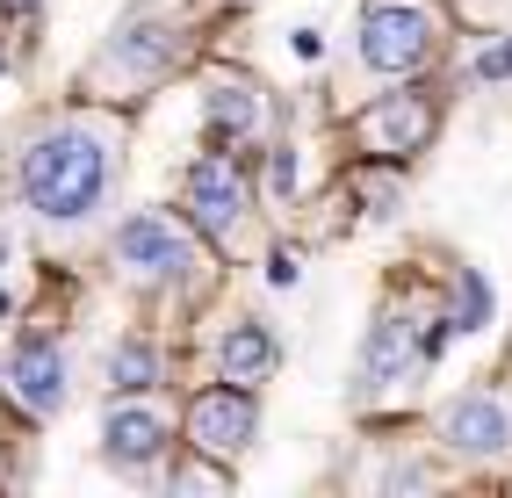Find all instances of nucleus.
<instances>
[{"instance_id": "obj_1", "label": "nucleus", "mask_w": 512, "mask_h": 498, "mask_svg": "<svg viewBox=\"0 0 512 498\" xmlns=\"http://www.w3.org/2000/svg\"><path fill=\"white\" fill-rule=\"evenodd\" d=\"M116 145H123L116 123H94V116H65V123L37 130L22 145V166H15L22 203L44 224H87L116 195V166H123Z\"/></svg>"}, {"instance_id": "obj_2", "label": "nucleus", "mask_w": 512, "mask_h": 498, "mask_svg": "<svg viewBox=\"0 0 512 498\" xmlns=\"http://www.w3.org/2000/svg\"><path fill=\"white\" fill-rule=\"evenodd\" d=\"M440 51V15L426 0H368L361 8V65L368 73H419V65Z\"/></svg>"}, {"instance_id": "obj_3", "label": "nucleus", "mask_w": 512, "mask_h": 498, "mask_svg": "<svg viewBox=\"0 0 512 498\" xmlns=\"http://www.w3.org/2000/svg\"><path fill=\"white\" fill-rule=\"evenodd\" d=\"M116 268H130L138 282H188L202 268V253H195V239H188L174 217L145 210V217H130L116 231Z\"/></svg>"}, {"instance_id": "obj_4", "label": "nucleus", "mask_w": 512, "mask_h": 498, "mask_svg": "<svg viewBox=\"0 0 512 498\" xmlns=\"http://www.w3.org/2000/svg\"><path fill=\"white\" fill-rule=\"evenodd\" d=\"M433 123H440V109H433V94H419V87H404V94H375V102L361 109V123H354V138L375 152V159H390V166H404V159H419L426 152V138H433Z\"/></svg>"}, {"instance_id": "obj_5", "label": "nucleus", "mask_w": 512, "mask_h": 498, "mask_svg": "<svg viewBox=\"0 0 512 498\" xmlns=\"http://www.w3.org/2000/svg\"><path fill=\"white\" fill-rule=\"evenodd\" d=\"M188 210L202 224V239H217V246H238V231H246V210H253V188L246 174H238L231 159H195L188 166Z\"/></svg>"}, {"instance_id": "obj_6", "label": "nucleus", "mask_w": 512, "mask_h": 498, "mask_svg": "<svg viewBox=\"0 0 512 498\" xmlns=\"http://www.w3.org/2000/svg\"><path fill=\"white\" fill-rule=\"evenodd\" d=\"M440 441L469 462H491L512 448V390L484 383V390H462L448 412H440Z\"/></svg>"}, {"instance_id": "obj_7", "label": "nucleus", "mask_w": 512, "mask_h": 498, "mask_svg": "<svg viewBox=\"0 0 512 498\" xmlns=\"http://www.w3.org/2000/svg\"><path fill=\"white\" fill-rule=\"evenodd\" d=\"M260 434V405L246 383H224V390H202L188 405V448L195 455H246Z\"/></svg>"}, {"instance_id": "obj_8", "label": "nucleus", "mask_w": 512, "mask_h": 498, "mask_svg": "<svg viewBox=\"0 0 512 498\" xmlns=\"http://www.w3.org/2000/svg\"><path fill=\"white\" fill-rule=\"evenodd\" d=\"M440 325H448V318H433V325L419 332V318L390 311L383 325L368 332V347H361V390H390L397 376H412L426 354H440V340H448Z\"/></svg>"}, {"instance_id": "obj_9", "label": "nucleus", "mask_w": 512, "mask_h": 498, "mask_svg": "<svg viewBox=\"0 0 512 498\" xmlns=\"http://www.w3.org/2000/svg\"><path fill=\"white\" fill-rule=\"evenodd\" d=\"M166 65H174V29H166L159 15H145V22H123V29H116V44L94 58V80L145 87V80L166 73Z\"/></svg>"}, {"instance_id": "obj_10", "label": "nucleus", "mask_w": 512, "mask_h": 498, "mask_svg": "<svg viewBox=\"0 0 512 498\" xmlns=\"http://www.w3.org/2000/svg\"><path fill=\"white\" fill-rule=\"evenodd\" d=\"M8 383H15V405H22L29 419H51L65 397H73V376H65L58 340H22L15 361H8Z\"/></svg>"}, {"instance_id": "obj_11", "label": "nucleus", "mask_w": 512, "mask_h": 498, "mask_svg": "<svg viewBox=\"0 0 512 498\" xmlns=\"http://www.w3.org/2000/svg\"><path fill=\"white\" fill-rule=\"evenodd\" d=\"M159 448H166V419L152 405H116L101 419V455H109L116 470H145Z\"/></svg>"}, {"instance_id": "obj_12", "label": "nucleus", "mask_w": 512, "mask_h": 498, "mask_svg": "<svg viewBox=\"0 0 512 498\" xmlns=\"http://www.w3.org/2000/svg\"><path fill=\"white\" fill-rule=\"evenodd\" d=\"M275 361H282V347H275V332H267L260 318H238V325H224V340H217V369H224V383H267L275 376Z\"/></svg>"}, {"instance_id": "obj_13", "label": "nucleus", "mask_w": 512, "mask_h": 498, "mask_svg": "<svg viewBox=\"0 0 512 498\" xmlns=\"http://www.w3.org/2000/svg\"><path fill=\"white\" fill-rule=\"evenodd\" d=\"M202 116H210L217 130H260V94H253L246 80L217 73L210 87H202Z\"/></svg>"}, {"instance_id": "obj_14", "label": "nucleus", "mask_w": 512, "mask_h": 498, "mask_svg": "<svg viewBox=\"0 0 512 498\" xmlns=\"http://www.w3.org/2000/svg\"><path fill=\"white\" fill-rule=\"evenodd\" d=\"M159 376H166V361H159V347H152V340H123V347H116V361H109V383H116V390H130V397H138V390H159Z\"/></svg>"}, {"instance_id": "obj_15", "label": "nucleus", "mask_w": 512, "mask_h": 498, "mask_svg": "<svg viewBox=\"0 0 512 498\" xmlns=\"http://www.w3.org/2000/svg\"><path fill=\"white\" fill-rule=\"evenodd\" d=\"M469 73H476V80H505V73H512V37L484 44V51H476V65H469Z\"/></svg>"}, {"instance_id": "obj_16", "label": "nucleus", "mask_w": 512, "mask_h": 498, "mask_svg": "<svg viewBox=\"0 0 512 498\" xmlns=\"http://www.w3.org/2000/svg\"><path fill=\"white\" fill-rule=\"evenodd\" d=\"M231 477L224 470H202V462H188V470H174V491H224Z\"/></svg>"}, {"instance_id": "obj_17", "label": "nucleus", "mask_w": 512, "mask_h": 498, "mask_svg": "<svg viewBox=\"0 0 512 498\" xmlns=\"http://www.w3.org/2000/svg\"><path fill=\"white\" fill-rule=\"evenodd\" d=\"M8 8H37V0H8Z\"/></svg>"}]
</instances>
